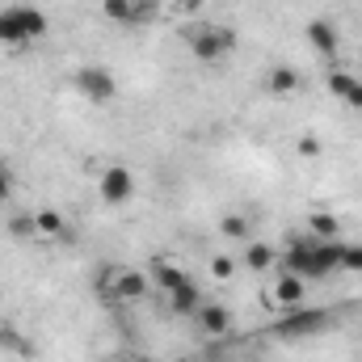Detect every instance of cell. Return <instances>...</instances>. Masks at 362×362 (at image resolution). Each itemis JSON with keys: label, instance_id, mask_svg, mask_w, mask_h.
<instances>
[{"label": "cell", "instance_id": "1", "mask_svg": "<svg viewBox=\"0 0 362 362\" xmlns=\"http://www.w3.org/2000/svg\"><path fill=\"white\" fill-rule=\"evenodd\" d=\"M278 262L286 274H299L303 282H325L341 270V240H316L308 232V236H295L278 253Z\"/></svg>", "mask_w": 362, "mask_h": 362}, {"label": "cell", "instance_id": "2", "mask_svg": "<svg viewBox=\"0 0 362 362\" xmlns=\"http://www.w3.org/2000/svg\"><path fill=\"white\" fill-rule=\"evenodd\" d=\"M47 30H51L47 13L34 4H4L0 8V47H8V51H25Z\"/></svg>", "mask_w": 362, "mask_h": 362}, {"label": "cell", "instance_id": "3", "mask_svg": "<svg viewBox=\"0 0 362 362\" xmlns=\"http://www.w3.org/2000/svg\"><path fill=\"white\" fill-rule=\"evenodd\" d=\"M181 42L189 47L194 59H202V64H219V59H228V55L236 51V30L215 25V21H194V25L181 30Z\"/></svg>", "mask_w": 362, "mask_h": 362}, {"label": "cell", "instance_id": "4", "mask_svg": "<svg viewBox=\"0 0 362 362\" xmlns=\"http://www.w3.org/2000/svg\"><path fill=\"white\" fill-rule=\"evenodd\" d=\"M97 278H101V291H105L110 299H118V303H139V299L152 291V274L127 270V266H105Z\"/></svg>", "mask_w": 362, "mask_h": 362}, {"label": "cell", "instance_id": "5", "mask_svg": "<svg viewBox=\"0 0 362 362\" xmlns=\"http://www.w3.org/2000/svg\"><path fill=\"white\" fill-rule=\"evenodd\" d=\"M329 320H333V312L329 308H291V312H282L278 320H274V337H286V341H295V337H316V333H325L329 329Z\"/></svg>", "mask_w": 362, "mask_h": 362}, {"label": "cell", "instance_id": "6", "mask_svg": "<svg viewBox=\"0 0 362 362\" xmlns=\"http://www.w3.org/2000/svg\"><path fill=\"white\" fill-rule=\"evenodd\" d=\"M72 85H76L81 97H89V101H97V105H105V101L118 97V81H114V72H110V68H97V64L76 68V72H72Z\"/></svg>", "mask_w": 362, "mask_h": 362}, {"label": "cell", "instance_id": "7", "mask_svg": "<svg viewBox=\"0 0 362 362\" xmlns=\"http://www.w3.org/2000/svg\"><path fill=\"white\" fill-rule=\"evenodd\" d=\"M97 194H101L105 206H122V202L135 194V173L122 169V165H110V169L97 177Z\"/></svg>", "mask_w": 362, "mask_h": 362}, {"label": "cell", "instance_id": "8", "mask_svg": "<svg viewBox=\"0 0 362 362\" xmlns=\"http://www.w3.org/2000/svg\"><path fill=\"white\" fill-rule=\"evenodd\" d=\"M303 295H308V282H303L299 274L282 270V278L270 282V291H266V303L278 308V312H291V308H299V303H303Z\"/></svg>", "mask_w": 362, "mask_h": 362}, {"label": "cell", "instance_id": "9", "mask_svg": "<svg viewBox=\"0 0 362 362\" xmlns=\"http://www.w3.org/2000/svg\"><path fill=\"white\" fill-rule=\"evenodd\" d=\"M325 85H329V93H333L337 101H346L350 110H362V81L354 76V72H341V68H333V72L325 76Z\"/></svg>", "mask_w": 362, "mask_h": 362}, {"label": "cell", "instance_id": "10", "mask_svg": "<svg viewBox=\"0 0 362 362\" xmlns=\"http://www.w3.org/2000/svg\"><path fill=\"white\" fill-rule=\"evenodd\" d=\"M308 42H312V47H316V55H325V59H333V55L341 51L337 25H333V21H325V17H312V21H308Z\"/></svg>", "mask_w": 362, "mask_h": 362}, {"label": "cell", "instance_id": "11", "mask_svg": "<svg viewBox=\"0 0 362 362\" xmlns=\"http://www.w3.org/2000/svg\"><path fill=\"white\" fill-rule=\"evenodd\" d=\"M194 316H198V329H202L206 337H228V333H232V312H228L223 303H202Z\"/></svg>", "mask_w": 362, "mask_h": 362}, {"label": "cell", "instance_id": "12", "mask_svg": "<svg viewBox=\"0 0 362 362\" xmlns=\"http://www.w3.org/2000/svg\"><path fill=\"white\" fill-rule=\"evenodd\" d=\"M64 232H68V219H64L59 206H42V211H34V236H38V240H59Z\"/></svg>", "mask_w": 362, "mask_h": 362}, {"label": "cell", "instance_id": "13", "mask_svg": "<svg viewBox=\"0 0 362 362\" xmlns=\"http://www.w3.org/2000/svg\"><path fill=\"white\" fill-rule=\"evenodd\" d=\"M148 274H152V286H160L165 295H173L177 286H185V282H194V278H189V274L181 270V266H173V262H156V266H152Z\"/></svg>", "mask_w": 362, "mask_h": 362}, {"label": "cell", "instance_id": "14", "mask_svg": "<svg viewBox=\"0 0 362 362\" xmlns=\"http://www.w3.org/2000/svg\"><path fill=\"white\" fill-rule=\"evenodd\" d=\"M278 262V249L274 245H266V240H245V266L253 274H266Z\"/></svg>", "mask_w": 362, "mask_h": 362}, {"label": "cell", "instance_id": "15", "mask_svg": "<svg viewBox=\"0 0 362 362\" xmlns=\"http://www.w3.org/2000/svg\"><path fill=\"white\" fill-rule=\"evenodd\" d=\"M299 85H303V76L295 72V68H270L266 72V89L270 93H278V97H291V93H299Z\"/></svg>", "mask_w": 362, "mask_h": 362}, {"label": "cell", "instance_id": "16", "mask_svg": "<svg viewBox=\"0 0 362 362\" xmlns=\"http://www.w3.org/2000/svg\"><path fill=\"white\" fill-rule=\"evenodd\" d=\"M169 308H173L177 316H194V312L202 308V295H198V282H185V286H177V291L169 295Z\"/></svg>", "mask_w": 362, "mask_h": 362}, {"label": "cell", "instance_id": "17", "mask_svg": "<svg viewBox=\"0 0 362 362\" xmlns=\"http://www.w3.org/2000/svg\"><path fill=\"white\" fill-rule=\"evenodd\" d=\"M308 232H312L316 240H337V236H341V223H337V215H329V211H312V215H308Z\"/></svg>", "mask_w": 362, "mask_h": 362}, {"label": "cell", "instance_id": "18", "mask_svg": "<svg viewBox=\"0 0 362 362\" xmlns=\"http://www.w3.org/2000/svg\"><path fill=\"white\" fill-rule=\"evenodd\" d=\"M219 232L228 236V240H253V223H249V215H223L219 219Z\"/></svg>", "mask_w": 362, "mask_h": 362}, {"label": "cell", "instance_id": "19", "mask_svg": "<svg viewBox=\"0 0 362 362\" xmlns=\"http://www.w3.org/2000/svg\"><path fill=\"white\" fill-rule=\"evenodd\" d=\"M101 17L122 21V25H135V0H101Z\"/></svg>", "mask_w": 362, "mask_h": 362}, {"label": "cell", "instance_id": "20", "mask_svg": "<svg viewBox=\"0 0 362 362\" xmlns=\"http://www.w3.org/2000/svg\"><path fill=\"white\" fill-rule=\"evenodd\" d=\"M295 152H299L303 160H320V156H325V144H320V135H312V131H308V135H299V139H295Z\"/></svg>", "mask_w": 362, "mask_h": 362}, {"label": "cell", "instance_id": "21", "mask_svg": "<svg viewBox=\"0 0 362 362\" xmlns=\"http://www.w3.org/2000/svg\"><path fill=\"white\" fill-rule=\"evenodd\" d=\"M0 346H8V350H13V354H21V358H30V354H34V346H30L17 329H8V325L0 329Z\"/></svg>", "mask_w": 362, "mask_h": 362}, {"label": "cell", "instance_id": "22", "mask_svg": "<svg viewBox=\"0 0 362 362\" xmlns=\"http://www.w3.org/2000/svg\"><path fill=\"white\" fill-rule=\"evenodd\" d=\"M341 270L346 274H362V240L358 245H341Z\"/></svg>", "mask_w": 362, "mask_h": 362}, {"label": "cell", "instance_id": "23", "mask_svg": "<svg viewBox=\"0 0 362 362\" xmlns=\"http://www.w3.org/2000/svg\"><path fill=\"white\" fill-rule=\"evenodd\" d=\"M211 274H215L219 282H228V278L236 274V262H232L228 253H215V257H211Z\"/></svg>", "mask_w": 362, "mask_h": 362}, {"label": "cell", "instance_id": "24", "mask_svg": "<svg viewBox=\"0 0 362 362\" xmlns=\"http://www.w3.org/2000/svg\"><path fill=\"white\" fill-rule=\"evenodd\" d=\"M8 232L13 236H34V215H13L8 219Z\"/></svg>", "mask_w": 362, "mask_h": 362}, {"label": "cell", "instance_id": "25", "mask_svg": "<svg viewBox=\"0 0 362 362\" xmlns=\"http://www.w3.org/2000/svg\"><path fill=\"white\" fill-rule=\"evenodd\" d=\"M13 185H17V181H13V169H4V165H0V206L13 198Z\"/></svg>", "mask_w": 362, "mask_h": 362}, {"label": "cell", "instance_id": "26", "mask_svg": "<svg viewBox=\"0 0 362 362\" xmlns=\"http://www.w3.org/2000/svg\"><path fill=\"white\" fill-rule=\"evenodd\" d=\"M156 17V4L152 0H135V21H152Z\"/></svg>", "mask_w": 362, "mask_h": 362}, {"label": "cell", "instance_id": "27", "mask_svg": "<svg viewBox=\"0 0 362 362\" xmlns=\"http://www.w3.org/2000/svg\"><path fill=\"white\" fill-rule=\"evenodd\" d=\"M127 362H152V358H127Z\"/></svg>", "mask_w": 362, "mask_h": 362}, {"label": "cell", "instance_id": "28", "mask_svg": "<svg viewBox=\"0 0 362 362\" xmlns=\"http://www.w3.org/2000/svg\"><path fill=\"white\" fill-rule=\"evenodd\" d=\"M358 55H362V47H358Z\"/></svg>", "mask_w": 362, "mask_h": 362}, {"label": "cell", "instance_id": "29", "mask_svg": "<svg viewBox=\"0 0 362 362\" xmlns=\"http://www.w3.org/2000/svg\"><path fill=\"white\" fill-rule=\"evenodd\" d=\"M181 362H189V358H181Z\"/></svg>", "mask_w": 362, "mask_h": 362}]
</instances>
